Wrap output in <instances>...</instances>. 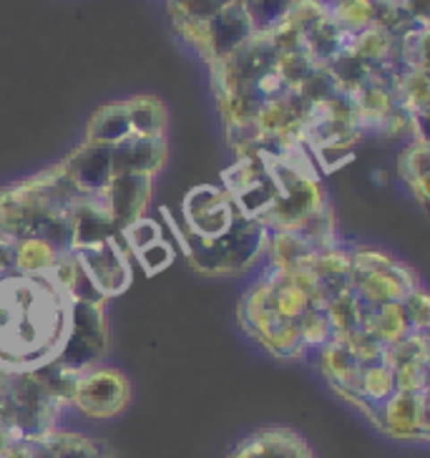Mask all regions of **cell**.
<instances>
[{"instance_id":"obj_1","label":"cell","mask_w":430,"mask_h":458,"mask_svg":"<svg viewBox=\"0 0 430 458\" xmlns=\"http://www.w3.org/2000/svg\"><path fill=\"white\" fill-rule=\"evenodd\" d=\"M71 297L51 277H0V373H38L63 348Z\"/></svg>"},{"instance_id":"obj_2","label":"cell","mask_w":430,"mask_h":458,"mask_svg":"<svg viewBox=\"0 0 430 458\" xmlns=\"http://www.w3.org/2000/svg\"><path fill=\"white\" fill-rule=\"evenodd\" d=\"M172 232H174L176 244L181 247V252L194 265V270L207 272V275L247 272L259 262V257L267 255L269 229L262 222L247 219L242 215L234 216L227 232L215 240H199V237L184 232L176 222H172Z\"/></svg>"},{"instance_id":"obj_3","label":"cell","mask_w":430,"mask_h":458,"mask_svg":"<svg viewBox=\"0 0 430 458\" xmlns=\"http://www.w3.org/2000/svg\"><path fill=\"white\" fill-rule=\"evenodd\" d=\"M108 352V325L104 302L96 300H71V318L63 348L55 363H61L76 376L91 370Z\"/></svg>"},{"instance_id":"obj_4","label":"cell","mask_w":430,"mask_h":458,"mask_svg":"<svg viewBox=\"0 0 430 458\" xmlns=\"http://www.w3.org/2000/svg\"><path fill=\"white\" fill-rule=\"evenodd\" d=\"M71 252L76 257V265H79L86 284L91 287V293L101 302H106L108 297L122 295L134 280L131 259H129V252L123 250V244L119 242V237L79 247Z\"/></svg>"},{"instance_id":"obj_5","label":"cell","mask_w":430,"mask_h":458,"mask_svg":"<svg viewBox=\"0 0 430 458\" xmlns=\"http://www.w3.org/2000/svg\"><path fill=\"white\" fill-rule=\"evenodd\" d=\"M131 403V383L116 368L96 365L76 380V391L71 405L79 408L91 420H108L122 416Z\"/></svg>"},{"instance_id":"obj_6","label":"cell","mask_w":430,"mask_h":458,"mask_svg":"<svg viewBox=\"0 0 430 458\" xmlns=\"http://www.w3.org/2000/svg\"><path fill=\"white\" fill-rule=\"evenodd\" d=\"M237 209L224 187L216 184H199L189 189L181 199V222L179 227L199 237V240H215L224 234L229 225L234 222Z\"/></svg>"},{"instance_id":"obj_7","label":"cell","mask_w":430,"mask_h":458,"mask_svg":"<svg viewBox=\"0 0 430 458\" xmlns=\"http://www.w3.org/2000/svg\"><path fill=\"white\" fill-rule=\"evenodd\" d=\"M398 441H428V391H395L377 408V426Z\"/></svg>"},{"instance_id":"obj_8","label":"cell","mask_w":430,"mask_h":458,"mask_svg":"<svg viewBox=\"0 0 430 458\" xmlns=\"http://www.w3.org/2000/svg\"><path fill=\"white\" fill-rule=\"evenodd\" d=\"M257 30L244 3H224L207 23H204V54L207 66L234 54L244 41H249Z\"/></svg>"},{"instance_id":"obj_9","label":"cell","mask_w":430,"mask_h":458,"mask_svg":"<svg viewBox=\"0 0 430 458\" xmlns=\"http://www.w3.org/2000/svg\"><path fill=\"white\" fill-rule=\"evenodd\" d=\"M350 287L358 293L365 305L370 308H383V305H395L403 302L410 293H416L420 284V277L410 267L400 265L398 259L390 265L388 270L377 272H350Z\"/></svg>"},{"instance_id":"obj_10","label":"cell","mask_w":430,"mask_h":458,"mask_svg":"<svg viewBox=\"0 0 430 458\" xmlns=\"http://www.w3.org/2000/svg\"><path fill=\"white\" fill-rule=\"evenodd\" d=\"M151 187H154V176L119 172L108 182L106 189L98 191L108 216L116 225V232H122L126 225L147 215L148 202H151Z\"/></svg>"},{"instance_id":"obj_11","label":"cell","mask_w":430,"mask_h":458,"mask_svg":"<svg viewBox=\"0 0 430 458\" xmlns=\"http://www.w3.org/2000/svg\"><path fill=\"white\" fill-rule=\"evenodd\" d=\"M61 166H63V174L71 182V187L79 194H98L116 174L111 147L94 144V141H81L61 162Z\"/></svg>"},{"instance_id":"obj_12","label":"cell","mask_w":430,"mask_h":458,"mask_svg":"<svg viewBox=\"0 0 430 458\" xmlns=\"http://www.w3.org/2000/svg\"><path fill=\"white\" fill-rule=\"evenodd\" d=\"M227 458H315V451L299 431L274 426L244 436Z\"/></svg>"},{"instance_id":"obj_13","label":"cell","mask_w":430,"mask_h":458,"mask_svg":"<svg viewBox=\"0 0 430 458\" xmlns=\"http://www.w3.org/2000/svg\"><path fill=\"white\" fill-rule=\"evenodd\" d=\"M68 229H71L68 250H79V247H89V244L119 237L116 225L108 216L106 207H104L98 194H79L71 202V209H68Z\"/></svg>"},{"instance_id":"obj_14","label":"cell","mask_w":430,"mask_h":458,"mask_svg":"<svg viewBox=\"0 0 430 458\" xmlns=\"http://www.w3.org/2000/svg\"><path fill=\"white\" fill-rule=\"evenodd\" d=\"M111 151H114L116 174L131 172V174L156 176L166 162L169 147H166V136L129 134L119 144H114Z\"/></svg>"},{"instance_id":"obj_15","label":"cell","mask_w":430,"mask_h":458,"mask_svg":"<svg viewBox=\"0 0 430 458\" xmlns=\"http://www.w3.org/2000/svg\"><path fill=\"white\" fill-rule=\"evenodd\" d=\"M36 441L38 458H111V448L81 433H66L54 428Z\"/></svg>"},{"instance_id":"obj_16","label":"cell","mask_w":430,"mask_h":458,"mask_svg":"<svg viewBox=\"0 0 430 458\" xmlns=\"http://www.w3.org/2000/svg\"><path fill=\"white\" fill-rule=\"evenodd\" d=\"M129 134H134L131 119H129V106H126V101H114V104L96 108L94 116L86 123L83 141L114 147V144H119Z\"/></svg>"},{"instance_id":"obj_17","label":"cell","mask_w":430,"mask_h":458,"mask_svg":"<svg viewBox=\"0 0 430 458\" xmlns=\"http://www.w3.org/2000/svg\"><path fill=\"white\" fill-rule=\"evenodd\" d=\"M367 310H370V305H365L352 287L333 297L325 308L327 323L333 327V337H348L352 333H360Z\"/></svg>"},{"instance_id":"obj_18","label":"cell","mask_w":430,"mask_h":458,"mask_svg":"<svg viewBox=\"0 0 430 458\" xmlns=\"http://www.w3.org/2000/svg\"><path fill=\"white\" fill-rule=\"evenodd\" d=\"M398 174L403 176L405 187L413 191L417 202H428V141L410 139L398 157Z\"/></svg>"},{"instance_id":"obj_19","label":"cell","mask_w":430,"mask_h":458,"mask_svg":"<svg viewBox=\"0 0 430 458\" xmlns=\"http://www.w3.org/2000/svg\"><path fill=\"white\" fill-rule=\"evenodd\" d=\"M61 257V250L43 240H18L13 242V267L18 275L28 277H48L54 272L55 262Z\"/></svg>"},{"instance_id":"obj_20","label":"cell","mask_w":430,"mask_h":458,"mask_svg":"<svg viewBox=\"0 0 430 458\" xmlns=\"http://www.w3.org/2000/svg\"><path fill=\"white\" fill-rule=\"evenodd\" d=\"M126 106H129V119H131L134 134L166 136L169 114L156 96L141 94L134 96V98H126Z\"/></svg>"},{"instance_id":"obj_21","label":"cell","mask_w":430,"mask_h":458,"mask_svg":"<svg viewBox=\"0 0 430 458\" xmlns=\"http://www.w3.org/2000/svg\"><path fill=\"white\" fill-rule=\"evenodd\" d=\"M159 240H164V225L159 219H151L148 215L139 216L119 232V242L123 244L129 257L139 255L144 247L159 242Z\"/></svg>"},{"instance_id":"obj_22","label":"cell","mask_w":430,"mask_h":458,"mask_svg":"<svg viewBox=\"0 0 430 458\" xmlns=\"http://www.w3.org/2000/svg\"><path fill=\"white\" fill-rule=\"evenodd\" d=\"M297 330H299V340L302 345L309 351H320L325 343L333 340V327L327 323V315L320 308H312V310L297 323Z\"/></svg>"},{"instance_id":"obj_23","label":"cell","mask_w":430,"mask_h":458,"mask_svg":"<svg viewBox=\"0 0 430 458\" xmlns=\"http://www.w3.org/2000/svg\"><path fill=\"white\" fill-rule=\"evenodd\" d=\"M227 0H166L172 21H194L207 23Z\"/></svg>"},{"instance_id":"obj_24","label":"cell","mask_w":430,"mask_h":458,"mask_svg":"<svg viewBox=\"0 0 430 458\" xmlns=\"http://www.w3.org/2000/svg\"><path fill=\"white\" fill-rule=\"evenodd\" d=\"M290 5L292 0H247L244 3L255 30H272L290 11Z\"/></svg>"},{"instance_id":"obj_25","label":"cell","mask_w":430,"mask_h":458,"mask_svg":"<svg viewBox=\"0 0 430 458\" xmlns=\"http://www.w3.org/2000/svg\"><path fill=\"white\" fill-rule=\"evenodd\" d=\"M400 305H403L405 320H408L410 333H413V335H428L430 305H428V295H426V290H423V287H417L416 293H410Z\"/></svg>"},{"instance_id":"obj_26","label":"cell","mask_w":430,"mask_h":458,"mask_svg":"<svg viewBox=\"0 0 430 458\" xmlns=\"http://www.w3.org/2000/svg\"><path fill=\"white\" fill-rule=\"evenodd\" d=\"M134 257L136 262L141 265V270L147 272V275H159V272H164L172 262H174L176 244L166 242V240H159V242L144 247V250Z\"/></svg>"},{"instance_id":"obj_27","label":"cell","mask_w":430,"mask_h":458,"mask_svg":"<svg viewBox=\"0 0 430 458\" xmlns=\"http://www.w3.org/2000/svg\"><path fill=\"white\" fill-rule=\"evenodd\" d=\"M227 3H247V0H227Z\"/></svg>"}]
</instances>
